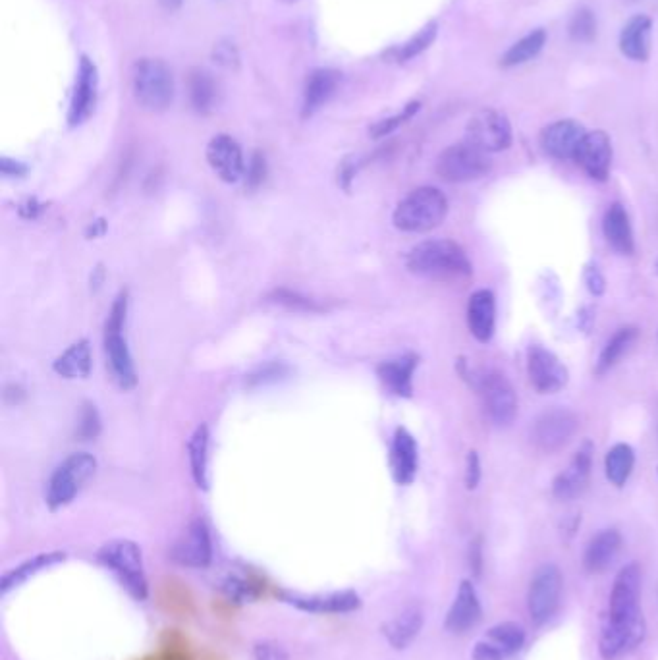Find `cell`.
<instances>
[{
	"label": "cell",
	"mask_w": 658,
	"mask_h": 660,
	"mask_svg": "<svg viewBox=\"0 0 658 660\" xmlns=\"http://www.w3.org/2000/svg\"><path fill=\"white\" fill-rule=\"evenodd\" d=\"M637 336H639V330L635 329V327H624V329L618 330V332L606 342V346H604L603 352H601V356H599V361H597L595 373H597V375L608 373V371H610V369L622 359V356L630 350L631 346H633V342L637 340Z\"/></svg>",
	"instance_id": "obj_38"
},
{
	"label": "cell",
	"mask_w": 658,
	"mask_h": 660,
	"mask_svg": "<svg viewBox=\"0 0 658 660\" xmlns=\"http://www.w3.org/2000/svg\"><path fill=\"white\" fill-rule=\"evenodd\" d=\"M423 622H425V618H423L421 608L419 606H408L398 616L384 622L383 635L392 649L404 651L412 645L415 637L421 632Z\"/></svg>",
	"instance_id": "obj_29"
},
{
	"label": "cell",
	"mask_w": 658,
	"mask_h": 660,
	"mask_svg": "<svg viewBox=\"0 0 658 660\" xmlns=\"http://www.w3.org/2000/svg\"><path fill=\"white\" fill-rule=\"evenodd\" d=\"M603 232L608 246L620 255H631L635 251L630 215L622 203H612L603 219Z\"/></svg>",
	"instance_id": "obj_31"
},
{
	"label": "cell",
	"mask_w": 658,
	"mask_h": 660,
	"mask_svg": "<svg viewBox=\"0 0 658 660\" xmlns=\"http://www.w3.org/2000/svg\"><path fill=\"white\" fill-rule=\"evenodd\" d=\"M0 170H2L4 176H24V174L28 172V166L4 157V159L0 161Z\"/></svg>",
	"instance_id": "obj_52"
},
{
	"label": "cell",
	"mask_w": 658,
	"mask_h": 660,
	"mask_svg": "<svg viewBox=\"0 0 658 660\" xmlns=\"http://www.w3.org/2000/svg\"><path fill=\"white\" fill-rule=\"evenodd\" d=\"M219 587L228 601L238 605L253 603L259 597V587L251 579L238 574H226L220 579Z\"/></svg>",
	"instance_id": "obj_40"
},
{
	"label": "cell",
	"mask_w": 658,
	"mask_h": 660,
	"mask_svg": "<svg viewBox=\"0 0 658 660\" xmlns=\"http://www.w3.org/2000/svg\"><path fill=\"white\" fill-rule=\"evenodd\" d=\"M469 568L479 578L483 570V539L475 537V541L469 545Z\"/></svg>",
	"instance_id": "obj_51"
},
{
	"label": "cell",
	"mask_w": 658,
	"mask_h": 660,
	"mask_svg": "<svg viewBox=\"0 0 658 660\" xmlns=\"http://www.w3.org/2000/svg\"><path fill=\"white\" fill-rule=\"evenodd\" d=\"M101 433V415L93 404H83L78 419V437L83 440L95 439Z\"/></svg>",
	"instance_id": "obj_43"
},
{
	"label": "cell",
	"mask_w": 658,
	"mask_h": 660,
	"mask_svg": "<svg viewBox=\"0 0 658 660\" xmlns=\"http://www.w3.org/2000/svg\"><path fill=\"white\" fill-rule=\"evenodd\" d=\"M512 124L498 110H479L467 124L466 141L485 153H500L512 145Z\"/></svg>",
	"instance_id": "obj_9"
},
{
	"label": "cell",
	"mask_w": 658,
	"mask_h": 660,
	"mask_svg": "<svg viewBox=\"0 0 658 660\" xmlns=\"http://www.w3.org/2000/svg\"><path fill=\"white\" fill-rule=\"evenodd\" d=\"M188 456L190 468L195 485L203 491L209 489V429L207 425H199L193 431L192 439L188 442Z\"/></svg>",
	"instance_id": "obj_35"
},
{
	"label": "cell",
	"mask_w": 658,
	"mask_h": 660,
	"mask_svg": "<svg viewBox=\"0 0 658 660\" xmlns=\"http://www.w3.org/2000/svg\"><path fill=\"white\" fill-rule=\"evenodd\" d=\"M132 89L141 109L163 112L174 101V78L163 60L141 58L132 70Z\"/></svg>",
	"instance_id": "obj_4"
},
{
	"label": "cell",
	"mask_w": 658,
	"mask_h": 660,
	"mask_svg": "<svg viewBox=\"0 0 658 660\" xmlns=\"http://www.w3.org/2000/svg\"><path fill=\"white\" fill-rule=\"evenodd\" d=\"M188 91H190V103L193 110L199 114H209L217 105L219 89L217 82L207 70L193 68L188 76Z\"/></svg>",
	"instance_id": "obj_34"
},
{
	"label": "cell",
	"mask_w": 658,
	"mask_h": 660,
	"mask_svg": "<svg viewBox=\"0 0 658 660\" xmlns=\"http://www.w3.org/2000/svg\"><path fill=\"white\" fill-rule=\"evenodd\" d=\"M97 97H99V70L91 58L82 56L68 107V124L72 128L82 126L91 118L97 107Z\"/></svg>",
	"instance_id": "obj_14"
},
{
	"label": "cell",
	"mask_w": 658,
	"mask_h": 660,
	"mask_svg": "<svg viewBox=\"0 0 658 660\" xmlns=\"http://www.w3.org/2000/svg\"><path fill=\"white\" fill-rule=\"evenodd\" d=\"M560 595H562L560 570L554 564L543 566L535 574V578L531 579L529 595H527L529 616L537 626H543L554 616L560 605Z\"/></svg>",
	"instance_id": "obj_11"
},
{
	"label": "cell",
	"mask_w": 658,
	"mask_h": 660,
	"mask_svg": "<svg viewBox=\"0 0 658 660\" xmlns=\"http://www.w3.org/2000/svg\"><path fill=\"white\" fill-rule=\"evenodd\" d=\"M467 327L479 342H489L496 327V300L491 290H477L467 303Z\"/></svg>",
	"instance_id": "obj_26"
},
{
	"label": "cell",
	"mask_w": 658,
	"mask_h": 660,
	"mask_svg": "<svg viewBox=\"0 0 658 660\" xmlns=\"http://www.w3.org/2000/svg\"><path fill=\"white\" fill-rule=\"evenodd\" d=\"M547 31L545 29H533L531 33H527L525 37H521L520 41H516L504 55L500 58V66L504 68H514V66H521L529 60H533L535 56L545 49L547 45Z\"/></svg>",
	"instance_id": "obj_37"
},
{
	"label": "cell",
	"mask_w": 658,
	"mask_h": 660,
	"mask_svg": "<svg viewBox=\"0 0 658 660\" xmlns=\"http://www.w3.org/2000/svg\"><path fill=\"white\" fill-rule=\"evenodd\" d=\"M527 377L539 394H556L570 381L568 367L541 344L527 350Z\"/></svg>",
	"instance_id": "obj_12"
},
{
	"label": "cell",
	"mask_w": 658,
	"mask_h": 660,
	"mask_svg": "<svg viewBox=\"0 0 658 660\" xmlns=\"http://www.w3.org/2000/svg\"><path fill=\"white\" fill-rule=\"evenodd\" d=\"M159 2H161V6H163L165 10H168V12H176V10H180L182 4H184V0H159Z\"/></svg>",
	"instance_id": "obj_53"
},
{
	"label": "cell",
	"mask_w": 658,
	"mask_h": 660,
	"mask_svg": "<svg viewBox=\"0 0 658 660\" xmlns=\"http://www.w3.org/2000/svg\"><path fill=\"white\" fill-rule=\"evenodd\" d=\"M481 603L477 591L469 579L460 583L456 599L446 614L444 628L450 633H466L481 620Z\"/></svg>",
	"instance_id": "obj_24"
},
{
	"label": "cell",
	"mask_w": 658,
	"mask_h": 660,
	"mask_svg": "<svg viewBox=\"0 0 658 660\" xmlns=\"http://www.w3.org/2000/svg\"><path fill=\"white\" fill-rule=\"evenodd\" d=\"M639 597H641V570L637 564H628L614 579L606 620L614 624H626L641 618L643 612L639 608Z\"/></svg>",
	"instance_id": "obj_10"
},
{
	"label": "cell",
	"mask_w": 658,
	"mask_h": 660,
	"mask_svg": "<svg viewBox=\"0 0 658 660\" xmlns=\"http://www.w3.org/2000/svg\"><path fill=\"white\" fill-rule=\"evenodd\" d=\"M570 37L576 43H591L597 37V18L587 6H581L570 20Z\"/></svg>",
	"instance_id": "obj_41"
},
{
	"label": "cell",
	"mask_w": 658,
	"mask_h": 660,
	"mask_svg": "<svg viewBox=\"0 0 658 660\" xmlns=\"http://www.w3.org/2000/svg\"><path fill=\"white\" fill-rule=\"evenodd\" d=\"M280 601L309 614H350L361 608V597L356 591L311 593V595L282 591Z\"/></svg>",
	"instance_id": "obj_15"
},
{
	"label": "cell",
	"mask_w": 658,
	"mask_h": 660,
	"mask_svg": "<svg viewBox=\"0 0 658 660\" xmlns=\"http://www.w3.org/2000/svg\"><path fill=\"white\" fill-rule=\"evenodd\" d=\"M267 176V163H265V157L261 153H255L249 161V165L246 168V178L247 186L249 188H257L263 184Z\"/></svg>",
	"instance_id": "obj_46"
},
{
	"label": "cell",
	"mask_w": 658,
	"mask_h": 660,
	"mask_svg": "<svg viewBox=\"0 0 658 660\" xmlns=\"http://www.w3.org/2000/svg\"><path fill=\"white\" fill-rule=\"evenodd\" d=\"M437 35H439V24L437 22H431V24H427L425 28L421 29L419 33H415L412 39H408L406 43H402L396 49H392L390 55H392V58L396 62H408V60H412L415 56L425 53L435 43Z\"/></svg>",
	"instance_id": "obj_39"
},
{
	"label": "cell",
	"mask_w": 658,
	"mask_h": 660,
	"mask_svg": "<svg viewBox=\"0 0 658 660\" xmlns=\"http://www.w3.org/2000/svg\"><path fill=\"white\" fill-rule=\"evenodd\" d=\"M419 468V450L412 433L404 427H398L390 446V469L398 485H412Z\"/></svg>",
	"instance_id": "obj_23"
},
{
	"label": "cell",
	"mask_w": 658,
	"mask_h": 660,
	"mask_svg": "<svg viewBox=\"0 0 658 660\" xmlns=\"http://www.w3.org/2000/svg\"><path fill=\"white\" fill-rule=\"evenodd\" d=\"M172 560L184 568L193 570H205L213 562V541L211 531L203 520H193L182 537L174 543Z\"/></svg>",
	"instance_id": "obj_13"
},
{
	"label": "cell",
	"mask_w": 658,
	"mask_h": 660,
	"mask_svg": "<svg viewBox=\"0 0 658 660\" xmlns=\"http://www.w3.org/2000/svg\"><path fill=\"white\" fill-rule=\"evenodd\" d=\"M481 475V458L475 450H469L466 458V487L469 491L477 489V485L481 483Z\"/></svg>",
	"instance_id": "obj_48"
},
{
	"label": "cell",
	"mask_w": 658,
	"mask_h": 660,
	"mask_svg": "<svg viewBox=\"0 0 658 660\" xmlns=\"http://www.w3.org/2000/svg\"><path fill=\"white\" fill-rule=\"evenodd\" d=\"M97 560L101 566H105L114 578L120 581V585L126 589V593L143 603L149 597V581L145 574L143 564V552L138 543L130 539H116L103 545L97 552Z\"/></svg>",
	"instance_id": "obj_2"
},
{
	"label": "cell",
	"mask_w": 658,
	"mask_h": 660,
	"mask_svg": "<svg viewBox=\"0 0 658 660\" xmlns=\"http://www.w3.org/2000/svg\"><path fill=\"white\" fill-rule=\"evenodd\" d=\"M448 215V199L439 188L423 186L408 193L396 207L392 222L398 230L421 234L442 224Z\"/></svg>",
	"instance_id": "obj_3"
},
{
	"label": "cell",
	"mask_w": 658,
	"mask_h": 660,
	"mask_svg": "<svg viewBox=\"0 0 658 660\" xmlns=\"http://www.w3.org/2000/svg\"><path fill=\"white\" fill-rule=\"evenodd\" d=\"M493 168L489 153L481 151L469 141H462L444 149L437 159V174L444 182L464 184L487 176Z\"/></svg>",
	"instance_id": "obj_7"
},
{
	"label": "cell",
	"mask_w": 658,
	"mask_h": 660,
	"mask_svg": "<svg viewBox=\"0 0 658 660\" xmlns=\"http://www.w3.org/2000/svg\"><path fill=\"white\" fill-rule=\"evenodd\" d=\"M525 643V630L516 622L496 624L473 649V660H506L514 657Z\"/></svg>",
	"instance_id": "obj_16"
},
{
	"label": "cell",
	"mask_w": 658,
	"mask_h": 660,
	"mask_svg": "<svg viewBox=\"0 0 658 660\" xmlns=\"http://www.w3.org/2000/svg\"><path fill=\"white\" fill-rule=\"evenodd\" d=\"M576 163L597 182H606L612 166V141L603 130L587 132L576 153Z\"/></svg>",
	"instance_id": "obj_19"
},
{
	"label": "cell",
	"mask_w": 658,
	"mask_h": 660,
	"mask_svg": "<svg viewBox=\"0 0 658 660\" xmlns=\"http://www.w3.org/2000/svg\"><path fill=\"white\" fill-rule=\"evenodd\" d=\"M653 20L645 14H637L626 22L620 31V51L635 62H647L651 56Z\"/></svg>",
	"instance_id": "obj_27"
},
{
	"label": "cell",
	"mask_w": 658,
	"mask_h": 660,
	"mask_svg": "<svg viewBox=\"0 0 658 660\" xmlns=\"http://www.w3.org/2000/svg\"><path fill=\"white\" fill-rule=\"evenodd\" d=\"M213 58H215L217 64L224 66V68H236L238 62H240L238 49H236V45L230 43V41H220L219 45H215Z\"/></svg>",
	"instance_id": "obj_47"
},
{
	"label": "cell",
	"mask_w": 658,
	"mask_h": 660,
	"mask_svg": "<svg viewBox=\"0 0 658 660\" xmlns=\"http://www.w3.org/2000/svg\"><path fill=\"white\" fill-rule=\"evenodd\" d=\"M66 560V552L60 550H53V552H39L33 558H28L26 562L18 564L16 568L8 570L2 579H0V593L2 597H6L10 591L22 587L26 581L35 578L37 574L51 570L58 564H62Z\"/></svg>",
	"instance_id": "obj_28"
},
{
	"label": "cell",
	"mask_w": 658,
	"mask_h": 660,
	"mask_svg": "<svg viewBox=\"0 0 658 660\" xmlns=\"http://www.w3.org/2000/svg\"><path fill=\"white\" fill-rule=\"evenodd\" d=\"M282 2H294V0H282Z\"/></svg>",
	"instance_id": "obj_54"
},
{
	"label": "cell",
	"mask_w": 658,
	"mask_h": 660,
	"mask_svg": "<svg viewBox=\"0 0 658 660\" xmlns=\"http://www.w3.org/2000/svg\"><path fill=\"white\" fill-rule=\"evenodd\" d=\"M410 273L440 282H464L473 276L466 249L452 240H425L406 257Z\"/></svg>",
	"instance_id": "obj_1"
},
{
	"label": "cell",
	"mask_w": 658,
	"mask_h": 660,
	"mask_svg": "<svg viewBox=\"0 0 658 660\" xmlns=\"http://www.w3.org/2000/svg\"><path fill=\"white\" fill-rule=\"evenodd\" d=\"M587 136L583 124L577 120H558L547 126L541 134V147L552 159H576L577 149L583 138Z\"/></svg>",
	"instance_id": "obj_21"
},
{
	"label": "cell",
	"mask_w": 658,
	"mask_h": 660,
	"mask_svg": "<svg viewBox=\"0 0 658 660\" xmlns=\"http://www.w3.org/2000/svg\"><path fill=\"white\" fill-rule=\"evenodd\" d=\"M419 359L413 354L402 356V358L388 359L383 361L377 369L379 379L383 385L400 398H410L413 394V373L417 369Z\"/></svg>",
	"instance_id": "obj_32"
},
{
	"label": "cell",
	"mask_w": 658,
	"mask_h": 660,
	"mask_svg": "<svg viewBox=\"0 0 658 660\" xmlns=\"http://www.w3.org/2000/svg\"><path fill=\"white\" fill-rule=\"evenodd\" d=\"M93 367L91 346L87 340L72 344L64 354H60L53 363L56 375L62 379H85Z\"/></svg>",
	"instance_id": "obj_33"
},
{
	"label": "cell",
	"mask_w": 658,
	"mask_h": 660,
	"mask_svg": "<svg viewBox=\"0 0 658 660\" xmlns=\"http://www.w3.org/2000/svg\"><path fill=\"white\" fill-rule=\"evenodd\" d=\"M95 469H97V460L87 452L72 454L70 458H66L51 475L47 487V506L53 512L68 506L76 496L80 495L83 485L95 475Z\"/></svg>",
	"instance_id": "obj_6"
},
{
	"label": "cell",
	"mask_w": 658,
	"mask_h": 660,
	"mask_svg": "<svg viewBox=\"0 0 658 660\" xmlns=\"http://www.w3.org/2000/svg\"><path fill=\"white\" fill-rule=\"evenodd\" d=\"M460 373L464 379H469L473 388L479 390L485 410L496 425H510L518 415V396L512 383L498 371H483V373H469L460 361Z\"/></svg>",
	"instance_id": "obj_5"
},
{
	"label": "cell",
	"mask_w": 658,
	"mask_h": 660,
	"mask_svg": "<svg viewBox=\"0 0 658 660\" xmlns=\"http://www.w3.org/2000/svg\"><path fill=\"white\" fill-rule=\"evenodd\" d=\"M622 547V535L616 529H604L597 533L585 550L583 564L589 574H603L616 560Z\"/></svg>",
	"instance_id": "obj_30"
},
{
	"label": "cell",
	"mask_w": 658,
	"mask_h": 660,
	"mask_svg": "<svg viewBox=\"0 0 658 660\" xmlns=\"http://www.w3.org/2000/svg\"><path fill=\"white\" fill-rule=\"evenodd\" d=\"M273 302L278 303V305H284L288 309H294V311H319V305L305 298L302 294L298 292H292V290H286V288H280V290H275L273 296H271Z\"/></svg>",
	"instance_id": "obj_44"
},
{
	"label": "cell",
	"mask_w": 658,
	"mask_h": 660,
	"mask_svg": "<svg viewBox=\"0 0 658 660\" xmlns=\"http://www.w3.org/2000/svg\"><path fill=\"white\" fill-rule=\"evenodd\" d=\"M419 109H421V103L413 101V103L406 105L404 109L400 110L398 114H394V116H390V118H384L381 122H377V124L371 128V136L375 139H379L388 136V134H392V132H396L402 124L410 122L413 116L419 112Z\"/></svg>",
	"instance_id": "obj_42"
},
{
	"label": "cell",
	"mask_w": 658,
	"mask_h": 660,
	"mask_svg": "<svg viewBox=\"0 0 658 660\" xmlns=\"http://www.w3.org/2000/svg\"><path fill=\"white\" fill-rule=\"evenodd\" d=\"M655 267H657V273H658V259H657V265H655Z\"/></svg>",
	"instance_id": "obj_55"
},
{
	"label": "cell",
	"mask_w": 658,
	"mask_h": 660,
	"mask_svg": "<svg viewBox=\"0 0 658 660\" xmlns=\"http://www.w3.org/2000/svg\"><path fill=\"white\" fill-rule=\"evenodd\" d=\"M207 163L226 184H236L246 174V161L240 143L226 134H219L207 145Z\"/></svg>",
	"instance_id": "obj_17"
},
{
	"label": "cell",
	"mask_w": 658,
	"mask_h": 660,
	"mask_svg": "<svg viewBox=\"0 0 658 660\" xmlns=\"http://www.w3.org/2000/svg\"><path fill=\"white\" fill-rule=\"evenodd\" d=\"M253 659L255 660H290L286 649L276 641H257L253 645Z\"/></svg>",
	"instance_id": "obj_45"
},
{
	"label": "cell",
	"mask_w": 658,
	"mask_h": 660,
	"mask_svg": "<svg viewBox=\"0 0 658 660\" xmlns=\"http://www.w3.org/2000/svg\"><path fill=\"white\" fill-rule=\"evenodd\" d=\"M647 633L645 618H637L628 624H614V622H604L601 641H599V651L604 660H614L626 653L633 651Z\"/></svg>",
	"instance_id": "obj_20"
},
{
	"label": "cell",
	"mask_w": 658,
	"mask_h": 660,
	"mask_svg": "<svg viewBox=\"0 0 658 660\" xmlns=\"http://www.w3.org/2000/svg\"><path fill=\"white\" fill-rule=\"evenodd\" d=\"M591 468H593V444L591 440H585L583 446L577 450L574 460L570 462V466L556 475L552 483V495L558 500L577 498L589 485Z\"/></svg>",
	"instance_id": "obj_18"
},
{
	"label": "cell",
	"mask_w": 658,
	"mask_h": 660,
	"mask_svg": "<svg viewBox=\"0 0 658 660\" xmlns=\"http://www.w3.org/2000/svg\"><path fill=\"white\" fill-rule=\"evenodd\" d=\"M282 371H284V367H282V365H275V363H271V365H265V367H261L257 373H253V375L249 377V381H251L253 385H261V383H275V381L280 379Z\"/></svg>",
	"instance_id": "obj_50"
},
{
	"label": "cell",
	"mask_w": 658,
	"mask_h": 660,
	"mask_svg": "<svg viewBox=\"0 0 658 660\" xmlns=\"http://www.w3.org/2000/svg\"><path fill=\"white\" fill-rule=\"evenodd\" d=\"M105 352H107V363H109L112 379L116 385L124 390L134 388L138 383L136 365L128 346L126 336L122 330L105 329Z\"/></svg>",
	"instance_id": "obj_22"
},
{
	"label": "cell",
	"mask_w": 658,
	"mask_h": 660,
	"mask_svg": "<svg viewBox=\"0 0 658 660\" xmlns=\"http://www.w3.org/2000/svg\"><path fill=\"white\" fill-rule=\"evenodd\" d=\"M579 429V417L568 408H552L541 413L531 427L533 444L545 452H560L568 442L576 437Z\"/></svg>",
	"instance_id": "obj_8"
},
{
	"label": "cell",
	"mask_w": 658,
	"mask_h": 660,
	"mask_svg": "<svg viewBox=\"0 0 658 660\" xmlns=\"http://www.w3.org/2000/svg\"><path fill=\"white\" fill-rule=\"evenodd\" d=\"M583 278H585V284H587V288H589V292L593 294V296H603L604 290H606V280H604L603 273L599 271V267L597 265H589L587 269H585V275H583Z\"/></svg>",
	"instance_id": "obj_49"
},
{
	"label": "cell",
	"mask_w": 658,
	"mask_h": 660,
	"mask_svg": "<svg viewBox=\"0 0 658 660\" xmlns=\"http://www.w3.org/2000/svg\"><path fill=\"white\" fill-rule=\"evenodd\" d=\"M633 466H635V452H633L630 444L618 442L606 452L604 471H606V479L614 487L620 489L628 483Z\"/></svg>",
	"instance_id": "obj_36"
},
{
	"label": "cell",
	"mask_w": 658,
	"mask_h": 660,
	"mask_svg": "<svg viewBox=\"0 0 658 660\" xmlns=\"http://www.w3.org/2000/svg\"><path fill=\"white\" fill-rule=\"evenodd\" d=\"M342 80V74L330 68H319L313 70L303 87L302 116L309 118L317 110L323 109L330 101V97L336 93L338 83Z\"/></svg>",
	"instance_id": "obj_25"
}]
</instances>
